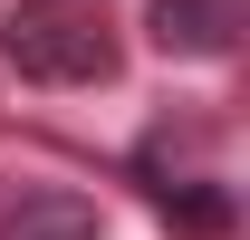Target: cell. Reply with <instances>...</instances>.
Returning <instances> with one entry per match:
<instances>
[{
	"label": "cell",
	"instance_id": "cell-1",
	"mask_svg": "<svg viewBox=\"0 0 250 240\" xmlns=\"http://www.w3.org/2000/svg\"><path fill=\"white\" fill-rule=\"evenodd\" d=\"M0 58L20 67L29 87H106L125 67V48H116V20L96 0H10Z\"/></svg>",
	"mask_w": 250,
	"mask_h": 240
},
{
	"label": "cell",
	"instance_id": "cell-2",
	"mask_svg": "<svg viewBox=\"0 0 250 240\" xmlns=\"http://www.w3.org/2000/svg\"><path fill=\"white\" fill-rule=\"evenodd\" d=\"M241 39V0H154V48L164 58H221Z\"/></svg>",
	"mask_w": 250,
	"mask_h": 240
},
{
	"label": "cell",
	"instance_id": "cell-3",
	"mask_svg": "<svg viewBox=\"0 0 250 240\" xmlns=\"http://www.w3.org/2000/svg\"><path fill=\"white\" fill-rule=\"evenodd\" d=\"M0 240H116V231L87 192H20L0 211Z\"/></svg>",
	"mask_w": 250,
	"mask_h": 240
}]
</instances>
